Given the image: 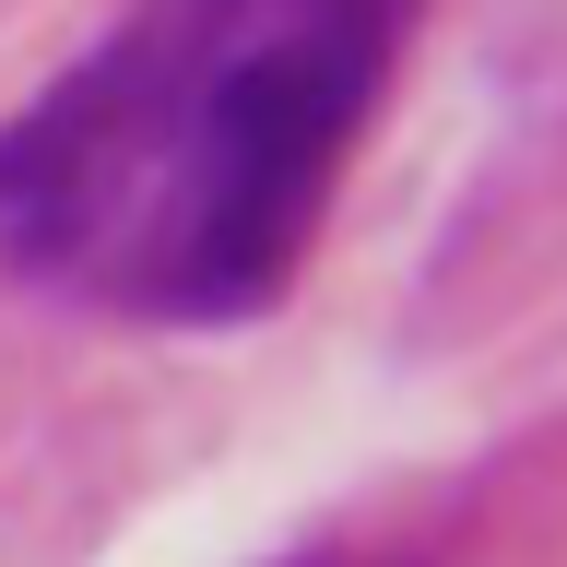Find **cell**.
<instances>
[{
	"label": "cell",
	"instance_id": "cell-1",
	"mask_svg": "<svg viewBox=\"0 0 567 567\" xmlns=\"http://www.w3.org/2000/svg\"><path fill=\"white\" fill-rule=\"evenodd\" d=\"M414 0H131L0 118V272L154 331L284 308Z\"/></svg>",
	"mask_w": 567,
	"mask_h": 567
}]
</instances>
